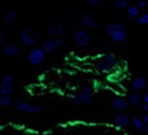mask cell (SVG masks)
Segmentation results:
<instances>
[{
  "instance_id": "cell-1",
  "label": "cell",
  "mask_w": 148,
  "mask_h": 135,
  "mask_svg": "<svg viewBox=\"0 0 148 135\" xmlns=\"http://www.w3.org/2000/svg\"><path fill=\"white\" fill-rule=\"evenodd\" d=\"M119 65V60L114 53H107L99 56L93 60V66L99 73H111Z\"/></svg>"
},
{
  "instance_id": "cell-2",
  "label": "cell",
  "mask_w": 148,
  "mask_h": 135,
  "mask_svg": "<svg viewBox=\"0 0 148 135\" xmlns=\"http://www.w3.org/2000/svg\"><path fill=\"white\" fill-rule=\"evenodd\" d=\"M106 33L115 44H123L127 40V29L120 23H108L106 25Z\"/></svg>"
},
{
  "instance_id": "cell-3",
  "label": "cell",
  "mask_w": 148,
  "mask_h": 135,
  "mask_svg": "<svg viewBox=\"0 0 148 135\" xmlns=\"http://www.w3.org/2000/svg\"><path fill=\"white\" fill-rule=\"evenodd\" d=\"M95 99V93L93 89L90 85H86L80 89V91H77L76 94H73L71 97V102L72 105H88Z\"/></svg>"
},
{
  "instance_id": "cell-4",
  "label": "cell",
  "mask_w": 148,
  "mask_h": 135,
  "mask_svg": "<svg viewBox=\"0 0 148 135\" xmlns=\"http://www.w3.org/2000/svg\"><path fill=\"white\" fill-rule=\"evenodd\" d=\"M14 90V76L10 73L3 74L0 80V95H11Z\"/></svg>"
},
{
  "instance_id": "cell-5",
  "label": "cell",
  "mask_w": 148,
  "mask_h": 135,
  "mask_svg": "<svg viewBox=\"0 0 148 135\" xmlns=\"http://www.w3.org/2000/svg\"><path fill=\"white\" fill-rule=\"evenodd\" d=\"M45 56H47V54L44 53V51H43L41 48L35 47V48H32L31 51H29V53H28V62H29V65H32V66H39V65H41L44 62Z\"/></svg>"
},
{
  "instance_id": "cell-6",
  "label": "cell",
  "mask_w": 148,
  "mask_h": 135,
  "mask_svg": "<svg viewBox=\"0 0 148 135\" xmlns=\"http://www.w3.org/2000/svg\"><path fill=\"white\" fill-rule=\"evenodd\" d=\"M72 38L76 47H80V48L88 47L91 43V36L86 29H76L72 34Z\"/></svg>"
},
{
  "instance_id": "cell-7",
  "label": "cell",
  "mask_w": 148,
  "mask_h": 135,
  "mask_svg": "<svg viewBox=\"0 0 148 135\" xmlns=\"http://www.w3.org/2000/svg\"><path fill=\"white\" fill-rule=\"evenodd\" d=\"M20 41L25 45V47L35 48V44H36L38 38H36V34H35L34 29H32V28H29V27L23 28V29H21V32H20Z\"/></svg>"
},
{
  "instance_id": "cell-8",
  "label": "cell",
  "mask_w": 148,
  "mask_h": 135,
  "mask_svg": "<svg viewBox=\"0 0 148 135\" xmlns=\"http://www.w3.org/2000/svg\"><path fill=\"white\" fill-rule=\"evenodd\" d=\"M14 106L16 107V110L21 113H28V114H38L41 111L40 105H32L27 101H16L14 103Z\"/></svg>"
},
{
  "instance_id": "cell-9",
  "label": "cell",
  "mask_w": 148,
  "mask_h": 135,
  "mask_svg": "<svg viewBox=\"0 0 148 135\" xmlns=\"http://www.w3.org/2000/svg\"><path fill=\"white\" fill-rule=\"evenodd\" d=\"M63 30H64L63 24L60 23L58 19H53V20L48 24V34L52 36V37H55V38L60 37L63 34Z\"/></svg>"
},
{
  "instance_id": "cell-10",
  "label": "cell",
  "mask_w": 148,
  "mask_h": 135,
  "mask_svg": "<svg viewBox=\"0 0 148 135\" xmlns=\"http://www.w3.org/2000/svg\"><path fill=\"white\" fill-rule=\"evenodd\" d=\"M131 122V118L127 114H116L114 118V125L117 128H125Z\"/></svg>"
},
{
  "instance_id": "cell-11",
  "label": "cell",
  "mask_w": 148,
  "mask_h": 135,
  "mask_svg": "<svg viewBox=\"0 0 148 135\" xmlns=\"http://www.w3.org/2000/svg\"><path fill=\"white\" fill-rule=\"evenodd\" d=\"M3 54L5 56V57L8 58H12V57H16L17 54H19V52H20V49H19V47H17L16 44H7V45H3Z\"/></svg>"
},
{
  "instance_id": "cell-12",
  "label": "cell",
  "mask_w": 148,
  "mask_h": 135,
  "mask_svg": "<svg viewBox=\"0 0 148 135\" xmlns=\"http://www.w3.org/2000/svg\"><path fill=\"white\" fill-rule=\"evenodd\" d=\"M82 25L84 28H90V29H93V28L99 27V23H97L96 17L92 16V15H84L82 17Z\"/></svg>"
},
{
  "instance_id": "cell-13",
  "label": "cell",
  "mask_w": 148,
  "mask_h": 135,
  "mask_svg": "<svg viewBox=\"0 0 148 135\" xmlns=\"http://www.w3.org/2000/svg\"><path fill=\"white\" fill-rule=\"evenodd\" d=\"M128 105H130L128 99H125V98H123V97H115L114 99H112V106H114L116 110H119V111L127 110Z\"/></svg>"
},
{
  "instance_id": "cell-14",
  "label": "cell",
  "mask_w": 148,
  "mask_h": 135,
  "mask_svg": "<svg viewBox=\"0 0 148 135\" xmlns=\"http://www.w3.org/2000/svg\"><path fill=\"white\" fill-rule=\"evenodd\" d=\"M131 86H132V89H134V90H136V91L144 90V89L148 86V82H147V80H145L144 77L138 76V77H135L134 80H132Z\"/></svg>"
},
{
  "instance_id": "cell-15",
  "label": "cell",
  "mask_w": 148,
  "mask_h": 135,
  "mask_svg": "<svg viewBox=\"0 0 148 135\" xmlns=\"http://www.w3.org/2000/svg\"><path fill=\"white\" fill-rule=\"evenodd\" d=\"M40 48L44 51L45 54H51V53H53V52L58 49L53 40H44L43 43H41V47Z\"/></svg>"
},
{
  "instance_id": "cell-16",
  "label": "cell",
  "mask_w": 148,
  "mask_h": 135,
  "mask_svg": "<svg viewBox=\"0 0 148 135\" xmlns=\"http://www.w3.org/2000/svg\"><path fill=\"white\" fill-rule=\"evenodd\" d=\"M127 17L130 20H138L140 17V8L138 5H130L127 8Z\"/></svg>"
},
{
  "instance_id": "cell-17",
  "label": "cell",
  "mask_w": 148,
  "mask_h": 135,
  "mask_svg": "<svg viewBox=\"0 0 148 135\" xmlns=\"http://www.w3.org/2000/svg\"><path fill=\"white\" fill-rule=\"evenodd\" d=\"M128 102L132 106H139L143 102V95L139 91H134V93H131V94L128 95Z\"/></svg>"
},
{
  "instance_id": "cell-18",
  "label": "cell",
  "mask_w": 148,
  "mask_h": 135,
  "mask_svg": "<svg viewBox=\"0 0 148 135\" xmlns=\"http://www.w3.org/2000/svg\"><path fill=\"white\" fill-rule=\"evenodd\" d=\"M132 126H134V128H136L138 131H144L145 130V123L143 122V119L141 118H138V117H134L132 118Z\"/></svg>"
},
{
  "instance_id": "cell-19",
  "label": "cell",
  "mask_w": 148,
  "mask_h": 135,
  "mask_svg": "<svg viewBox=\"0 0 148 135\" xmlns=\"http://www.w3.org/2000/svg\"><path fill=\"white\" fill-rule=\"evenodd\" d=\"M17 16H19L17 11H14V9L8 11L7 14H5V16H4V23L5 24H12L17 19Z\"/></svg>"
},
{
  "instance_id": "cell-20",
  "label": "cell",
  "mask_w": 148,
  "mask_h": 135,
  "mask_svg": "<svg viewBox=\"0 0 148 135\" xmlns=\"http://www.w3.org/2000/svg\"><path fill=\"white\" fill-rule=\"evenodd\" d=\"M11 105H14L12 97L11 95H0V106L1 107H10Z\"/></svg>"
},
{
  "instance_id": "cell-21",
  "label": "cell",
  "mask_w": 148,
  "mask_h": 135,
  "mask_svg": "<svg viewBox=\"0 0 148 135\" xmlns=\"http://www.w3.org/2000/svg\"><path fill=\"white\" fill-rule=\"evenodd\" d=\"M114 7L123 9V8L130 7V0H114Z\"/></svg>"
},
{
  "instance_id": "cell-22",
  "label": "cell",
  "mask_w": 148,
  "mask_h": 135,
  "mask_svg": "<svg viewBox=\"0 0 148 135\" xmlns=\"http://www.w3.org/2000/svg\"><path fill=\"white\" fill-rule=\"evenodd\" d=\"M138 24L139 25H148V12L140 15V17L138 19Z\"/></svg>"
},
{
  "instance_id": "cell-23",
  "label": "cell",
  "mask_w": 148,
  "mask_h": 135,
  "mask_svg": "<svg viewBox=\"0 0 148 135\" xmlns=\"http://www.w3.org/2000/svg\"><path fill=\"white\" fill-rule=\"evenodd\" d=\"M66 17L68 19V20H75V17H76V12H75V9H73V8H69V9L67 11Z\"/></svg>"
},
{
  "instance_id": "cell-24",
  "label": "cell",
  "mask_w": 148,
  "mask_h": 135,
  "mask_svg": "<svg viewBox=\"0 0 148 135\" xmlns=\"http://www.w3.org/2000/svg\"><path fill=\"white\" fill-rule=\"evenodd\" d=\"M136 5H138L139 8H147L148 7V1L147 0H139L138 3H136Z\"/></svg>"
},
{
  "instance_id": "cell-25",
  "label": "cell",
  "mask_w": 148,
  "mask_h": 135,
  "mask_svg": "<svg viewBox=\"0 0 148 135\" xmlns=\"http://www.w3.org/2000/svg\"><path fill=\"white\" fill-rule=\"evenodd\" d=\"M55 45H56V48H58V49H60V48L63 47V44H64V43H63V40L60 37H58V38H55Z\"/></svg>"
},
{
  "instance_id": "cell-26",
  "label": "cell",
  "mask_w": 148,
  "mask_h": 135,
  "mask_svg": "<svg viewBox=\"0 0 148 135\" xmlns=\"http://www.w3.org/2000/svg\"><path fill=\"white\" fill-rule=\"evenodd\" d=\"M100 3H101V0H88V4L91 7H97Z\"/></svg>"
},
{
  "instance_id": "cell-27",
  "label": "cell",
  "mask_w": 148,
  "mask_h": 135,
  "mask_svg": "<svg viewBox=\"0 0 148 135\" xmlns=\"http://www.w3.org/2000/svg\"><path fill=\"white\" fill-rule=\"evenodd\" d=\"M4 41H5V34H4V32H1V33H0V43L4 44Z\"/></svg>"
},
{
  "instance_id": "cell-28",
  "label": "cell",
  "mask_w": 148,
  "mask_h": 135,
  "mask_svg": "<svg viewBox=\"0 0 148 135\" xmlns=\"http://www.w3.org/2000/svg\"><path fill=\"white\" fill-rule=\"evenodd\" d=\"M143 102H144V103H148V93H145V94L143 95Z\"/></svg>"
},
{
  "instance_id": "cell-29",
  "label": "cell",
  "mask_w": 148,
  "mask_h": 135,
  "mask_svg": "<svg viewBox=\"0 0 148 135\" xmlns=\"http://www.w3.org/2000/svg\"><path fill=\"white\" fill-rule=\"evenodd\" d=\"M143 122L145 123V126L148 125V114H145V115H144V118H143Z\"/></svg>"
},
{
  "instance_id": "cell-30",
  "label": "cell",
  "mask_w": 148,
  "mask_h": 135,
  "mask_svg": "<svg viewBox=\"0 0 148 135\" xmlns=\"http://www.w3.org/2000/svg\"><path fill=\"white\" fill-rule=\"evenodd\" d=\"M143 110L148 114V103H144V105H143Z\"/></svg>"
},
{
  "instance_id": "cell-31",
  "label": "cell",
  "mask_w": 148,
  "mask_h": 135,
  "mask_svg": "<svg viewBox=\"0 0 148 135\" xmlns=\"http://www.w3.org/2000/svg\"><path fill=\"white\" fill-rule=\"evenodd\" d=\"M144 131H145V132H147V134H148V125L145 126V130H144Z\"/></svg>"
}]
</instances>
